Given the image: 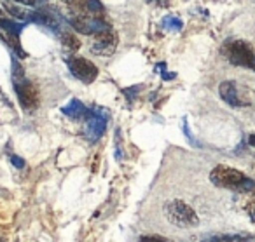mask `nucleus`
<instances>
[{
	"mask_svg": "<svg viewBox=\"0 0 255 242\" xmlns=\"http://www.w3.org/2000/svg\"><path fill=\"white\" fill-rule=\"evenodd\" d=\"M61 44H63L65 49L72 51V53L81 47V42H79L77 37H75L72 32H67V30H63V32H61Z\"/></svg>",
	"mask_w": 255,
	"mask_h": 242,
	"instance_id": "12",
	"label": "nucleus"
},
{
	"mask_svg": "<svg viewBox=\"0 0 255 242\" xmlns=\"http://www.w3.org/2000/svg\"><path fill=\"white\" fill-rule=\"evenodd\" d=\"M138 242H170V241L161 237V235H143V237H140Z\"/></svg>",
	"mask_w": 255,
	"mask_h": 242,
	"instance_id": "17",
	"label": "nucleus"
},
{
	"mask_svg": "<svg viewBox=\"0 0 255 242\" xmlns=\"http://www.w3.org/2000/svg\"><path fill=\"white\" fill-rule=\"evenodd\" d=\"M11 162H12V165L18 167V169H23L26 165V162L23 161L21 157H18V155H11Z\"/></svg>",
	"mask_w": 255,
	"mask_h": 242,
	"instance_id": "19",
	"label": "nucleus"
},
{
	"mask_svg": "<svg viewBox=\"0 0 255 242\" xmlns=\"http://www.w3.org/2000/svg\"><path fill=\"white\" fill-rule=\"evenodd\" d=\"M117 42H119L117 33L112 28L105 30V32L95 35V42L91 46V51L95 54H100V56H112L117 49Z\"/></svg>",
	"mask_w": 255,
	"mask_h": 242,
	"instance_id": "9",
	"label": "nucleus"
},
{
	"mask_svg": "<svg viewBox=\"0 0 255 242\" xmlns=\"http://www.w3.org/2000/svg\"><path fill=\"white\" fill-rule=\"evenodd\" d=\"M109 112L103 108H95L91 110L89 117L86 120V129H84V134L88 138L89 143H96L100 138L105 134V129H107V120H109Z\"/></svg>",
	"mask_w": 255,
	"mask_h": 242,
	"instance_id": "8",
	"label": "nucleus"
},
{
	"mask_svg": "<svg viewBox=\"0 0 255 242\" xmlns=\"http://www.w3.org/2000/svg\"><path fill=\"white\" fill-rule=\"evenodd\" d=\"M222 242H250L248 235H226L222 237Z\"/></svg>",
	"mask_w": 255,
	"mask_h": 242,
	"instance_id": "14",
	"label": "nucleus"
},
{
	"mask_svg": "<svg viewBox=\"0 0 255 242\" xmlns=\"http://www.w3.org/2000/svg\"><path fill=\"white\" fill-rule=\"evenodd\" d=\"M67 65H68V68H70L72 75H74L75 79H79L81 82H84V84H91V82H95L96 77H98V68H96V65L82 56L67 58Z\"/></svg>",
	"mask_w": 255,
	"mask_h": 242,
	"instance_id": "7",
	"label": "nucleus"
},
{
	"mask_svg": "<svg viewBox=\"0 0 255 242\" xmlns=\"http://www.w3.org/2000/svg\"><path fill=\"white\" fill-rule=\"evenodd\" d=\"M7 16H9V14H5V12H4V11H0V23L4 21V19H5V18H7Z\"/></svg>",
	"mask_w": 255,
	"mask_h": 242,
	"instance_id": "23",
	"label": "nucleus"
},
{
	"mask_svg": "<svg viewBox=\"0 0 255 242\" xmlns=\"http://www.w3.org/2000/svg\"><path fill=\"white\" fill-rule=\"evenodd\" d=\"M219 92H220V98H222L227 105H231V106H245V105H247V101H243V99H241L236 82L224 81L222 84L219 85Z\"/></svg>",
	"mask_w": 255,
	"mask_h": 242,
	"instance_id": "10",
	"label": "nucleus"
},
{
	"mask_svg": "<svg viewBox=\"0 0 255 242\" xmlns=\"http://www.w3.org/2000/svg\"><path fill=\"white\" fill-rule=\"evenodd\" d=\"M12 68H14L12 82H14V91L19 105L23 106L25 112H33L39 106V91L32 82L25 79V74H23L21 67L16 63V60L12 61Z\"/></svg>",
	"mask_w": 255,
	"mask_h": 242,
	"instance_id": "3",
	"label": "nucleus"
},
{
	"mask_svg": "<svg viewBox=\"0 0 255 242\" xmlns=\"http://www.w3.org/2000/svg\"><path fill=\"white\" fill-rule=\"evenodd\" d=\"M68 23L72 25V28L77 30L79 33H84V35H98V33L112 28L105 14L103 16H86V14H75V12H70V14H68Z\"/></svg>",
	"mask_w": 255,
	"mask_h": 242,
	"instance_id": "5",
	"label": "nucleus"
},
{
	"mask_svg": "<svg viewBox=\"0 0 255 242\" xmlns=\"http://www.w3.org/2000/svg\"><path fill=\"white\" fill-rule=\"evenodd\" d=\"M26 23L16 21V19L5 18L4 21L0 23V39L4 40L9 47L16 53L18 58H26V53L21 47V40H19V35H21L23 28H25Z\"/></svg>",
	"mask_w": 255,
	"mask_h": 242,
	"instance_id": "6",
	"label": "nucleus"
},
{
	"mask_svg": "<svg viewBox=\"0 0 255 242\" xmlns=\"http://www.w3.org/2000/svg\"><path fill=\"white\" fill-rule=\"evenodd\" d=\"M245 209H247L248 216H250L252 220H254V223H255V197L248 199V202L245 204Z\"/></svg>",
	"mask_w": 255,
	"mask_h": 242,
	"instance_id": "16",
	"label": "nucleus"
},
{
	"mask_svg": "<svg viewBox=\"0 0 255 242\" xmlns=\"http://www.w3.org/2000/svg\"><path fill=\"white\" fill-rule=\"evenodd\" d=\"M61 113H65V115L72 120H84L89 117L91 110H89L81 99H70V101L61 108Z\"/></svg>",
	"mask_w": 255,
	"mask_h": 242,
	"instance_id": "11",
	"label": "nucleus"
},
{
	"mask_svg": "<svg viewBox=\"0 0 255 242\" xmlns=\"http://www.w3.org/2000/svg\"><path fill=\"white\" fill-rule=\"evenodd\" d=\"M184 133H185V136L189 138V140L192 141V143L196 145V141H194V136L191 134V131H189V126H187V119H184Z\"/></svg>",
	"mask_w": 255,
	"mask_h": 242,
	"instance_id": "20",
	"label": "nucleus"
},
{
	"mask_svg": "<svg viewBox=\"0 0 255 242\" xmlns=\"http://www.w3.org/2000/svg\"><path fill=\"white\" fill-rule=\"evenodd\" d=\"M222 54L234 67H243L255 72V49L245 40H227V42H224Z\"/></svg>",
	"mask_w": 255,
	"mask_h": 242,
	"instance_id": "4",
	"label": "nucleus"
},
{
	"mask_svg": "<svg viewBox=\"0 0 255 242\" xmlns=\"http://www.w3.org/2000/svg\"><path fill=\"white\" fill-rule=\"evenodd\" d=\"M248 143H250L252 147H255V134H250V136H248Z\"/></svg>",
	"mask_w": 255,
	"mask_h": 242,
	"instance_id": "22",
	"label": "nucleus"
},
{
	"mask_svg": "<svg viewBox=\"0 0 255 242\" xmlns=\"http://www.w3.org/2000/svg\"><path fill=\"white\" fill-rule=\"evenodd\" d=\"M163 214L171 225L178 228H194L199 225V218L196 211L180 199L166 200L163 206Z\"/></svg>",
	"mask_w": 255,
	"mask_h": 242,
	"instance_id": "2",
	"label": "nucleus"
},
{
	"mask_svg": "<svg viewBox=\"0 0 255 242\" xmlns=\"http://www.w3.org/2000/svg\"><path fill=\"white\" fill-rule=\"evenodd\" d=\"M161 25H163L164 30H171V32H178V30H182V26H184V23H182V19L175 18V16H166V18L161 21Z\"/></svg>",
	"mask_w": 255,
	"mask_h": 242,
	"instance_id": "13",
	"label": "nucleus"
},
{
	"mask_svg": "<svg viewBox=\"0 0 255 242\" xmlns=\"http://www.w3.org/2000/svg\"><path fill=\"white\" fill-rule=\"evenodd\" d=\"M12 2H18V4H23V5H35L37 0H12Z\"/></svg>",
	"mask_w": 255,
	"mask_h": 242,
	"instance_id": "21",
	"label": "nucleus"
},
{
	"mask_svg": "<svg viewBox=\"0 0 255 242\" xmlns=\"http://www.w3.org/2000/svg\"><path fill=\"white\" fill-rule=\"evenodd\" d=\"M140 85H135V87H128V89H123V92L126 94V98L129 99V101H135L136 99V94L140 92Z\"/></svg>",
	"mask_w": 255,
	"mask_h": 242,
	"instance_id": "15",
	"label": "nucleus"
},
{
	"mask_svg": "<svg viewBox=\"0 0 255 242\" xmlns=\"http://www.w3.org/2000/svg\"><path fill=\"white\" fill-rule=\"evenodd\" d=\"M156 68H159V70H163V72H159L161 77H163V81H170V79H175V74H170V72L166 70V65H164V63L157 65Z\"/></svg>",
	"mask_w": 255,
	"mask_h": 242,
	"instance_id": "18",
	"label": "nucleus"
},
{
	"mask_svg": "<svg viewBox=\"0 0 255 242\" xmlns=\"http://www.w3.org/2000/svg\"><path fill=\"white\" fill-rule=\"evenodd\" d=\"M210 181L215 186H220V188L236 190V192H250V190L255 188V183L247 174H243L238 169L222 164L217 165L215 169H212Z\"/></svg>",
	"mask_w": 255,
	"mask_h": 242,
	"instance_id": "1",
	"label": "nucleus"
}]
</instances>
